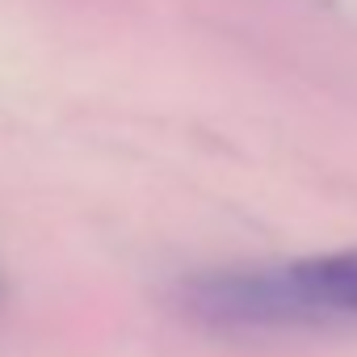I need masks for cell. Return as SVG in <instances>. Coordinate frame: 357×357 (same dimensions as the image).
<instances>
[{"mask_svg": "<svg viewBox=\"0 0 357 357\" xmlns=\"http://www.w3.org/2000/svg\"><path fill=\"white\" fill-rule=\"evenodd\" d=\"M294 273L332 315H357V252L303 257L294 261Z\"/></svg>", "mask_w": 357, "mask_h": 357, "instance_id": "7a4b0ae2", "label": "cell"}, {"mask_svg": "<svg viewBox=\"0 0 357 357\" xmlns=\"http://www.w3.org/2000/svg\"><path fill=\"white\" fill-rule=\"evenodd\" d=\"M185 311L219 332H282L328 324L332 311L290 269H223L181 286Z\"/></svg>", "mask_w": 357, "mask_h": 357, "instance_id": "6da1fadb", "label": "cell"}]
</instances>
